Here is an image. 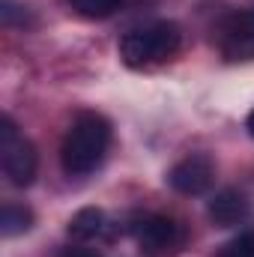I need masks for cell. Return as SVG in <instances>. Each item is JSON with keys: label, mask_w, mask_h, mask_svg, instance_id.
<instances>
[{"label": "cell", "mask_w": 254, "mask_h": 257, "mask_svg": "<svg viewBox=\"0 0 254 257\" xmlns=\"http://www.w3.org/2000/svg\"><path fill=\"white\" fill-rule=\"evenodd\" d=\"M111 147V123L96 111H81L60 144V165L69 177L93 174Z\"/></svg>", "instance_id": "1"}, {"label": "cell", "mask_w": 254, "mask_h": 257, "mask_svg": "<svg viewBox=\"0 0 254 257\" xmlns=\"http://www.w3.org/2000/svg\"><path fill=\"white\" fill-rule=\"evenodd\" d=\"M183 45V30L174 21H150L120 39V57L132 69H150L171 60Z\"/></svg>", "instance_id": "2"}, {"label": "cell", "mask_w": 254, "mask_h": 257, "mask_svg": "<svg viewBox=\"0 0 254 257\" xmlns=\"http://www.w3.org/2000/svg\"><path fill=\"white\" fill-rule=\"evenodd\" d=\"M0 168L6 174V180L18 189L33 186L36 171H39L36 147L21 135V128L15 126L12 117L0 120Z\"/></svg>", "instance_id": "3"}, {"label": "cell", "mask_w": 254, "mask_h": 257, "mask_svg": "<svg viewBox=\"0 0 254 257\" xmlns=\"http://www.w3.org/2000/svg\"><path fill=\"white\" fill-rule=\"evenodd\" d=\"M138 251L144 257H177L186 248V227L162 212H150L132 227Z\"/></svg>", "instance_id": "4"}, {"label": "cell", "mask_w": 254, "mask_h": 257, "mask_svg": "<svg viewBox=\"0 0 254 257\" xmlns=\"http://www.w3.org/2000/svg\"><path fill=\"white\" fill-rule=\"evenodd\" d=\"M218 51L227 63H251L254 60V6L230 12L215 33Z\"/></svg>", "instance_id": "5"}, {"label": "cell", "mask_w": 254, "mask_h": 257, "mask_svg": "<svg viewBox=\"0 0 254 257\" xmlns=\"http://www.w3.org/2000/svg\"><path fill=\"white\" fill-rule=\"evenodd\" d=\"M168 183L171 189L186 197H197V194L209 192L215 183V165L206 153H191L186 159H180L171 171H168Z\"/></svg>", "instance_id": "6"}, {"label": "cell", "mask_w": 254, "mask_h": 257, "mask_svg": "<svg viewBox=\"0 0 254 257\" xmlns=\"http://www.w3.org/2000/svg\"><path fill=\"white\" fill-rule=\"evenodd\" d=\"M206 215H209V221L215 227H236L251 215V203L236 189H221L206 203Z\"/></svg>", "instance_id": "7"}, {"label": "cell", "mask_w": 254, "mask_h": 257, "mask_svg": "<svg viewBox=\"0 0 254 257\" xmlns=\"http://www.w3.org/2000/svg\"><path fill=\"white\" fill-rule=\"evenodd\" d=\"M66 230H69V236H72L75 242H93V239H99V236L108 230V218H105L102 209L84 206V209H78V212L69 218Z\"/></svg>", "instance_id": "8"}, {"label": "cell", "mask_w": 254, "mask_h": 257, "mask_svg": "<svg viewBox=\"0 0 254 257\" xmlns=\"http://www.w3.org/2000/svg\"><path fill=\"white\" fill-rule=\"evenodd\" d=\"M33 227V209L24 203H3L0 209V233L3 236H18Z\"/></svg>", "instance_id": "9"}, {"label": "cell", "mask_w": 254, "mask_h": 257, "mask_svg": "<svg viewBox=\"0 0 254 257\" xmlns=\"http://www.w3.org/2000/svg\"><path fill=\"white\" fill-rule=\"evenodd\" d=\"M69 6H72V12H78L81 18L96 21V18L114 15V12L123 6V0H69Z\"/></svg>", "instance_id": "10"}, {"label": "cell", "mask_w": 254, "mask_h": 257, "mask_svg": "<svg viewBox=\"0 0 254 257\" xmlns=\"http://www.w3.org/2000/svg\"><path fill=\"white\" fill-rule=\"evenodd\" d=\"M218 257H254V230H242L218 251Z\"/></svg>", "instance_id": "11"}, {"label": "cell", "mask_w": 254, "mask_h": 257, "mask_svg": "<svg viewBox=\"0 0 254 257\" xmlns=\"http://www.w3.org/2000/svg\"><path fill=\"white\" fill-rule=\"evenodd\" d=\"M60 257H102L96 248H87V242H75V245H69L60 251Z\"/></svg>", "instance_id": "12"}, {"label": "cell", "mask_w": 254, "mask_h": 257, "mask_svg": "<svg viewBox=\"0 0 254 257\" xmlns=\"http://www.w3.org/2000/svg\"><path fill=\"white\" fill-rule=\"evenodd\" d=\"M245 126H248V132H251V138H254V111L248 114V123H245Z\"/></svg>", "instance_id": "13"}]
</instances>
